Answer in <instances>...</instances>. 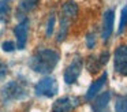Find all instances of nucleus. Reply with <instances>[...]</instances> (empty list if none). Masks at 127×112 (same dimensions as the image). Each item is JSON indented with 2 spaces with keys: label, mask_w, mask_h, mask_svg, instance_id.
<instances>
[{
  "label": "nucleus",
  "mask_w": 127,
  "mask_h": 112,
  "mask_svg": "<svg viewBox=\"0 0 127 112\" xmlns=\"http://www.w3.org/2000/svg\"><path fill=\"white\" fill-rule=\"evenodd\" d=\"M115 71L122 76H127V45L122 44L116 48L115 57H113Z\"/></svg>",
  "instance_id": "4"
},
{
  "label": "nucleus",
  "mask_w": 127,
  "mask_h": 112,
  "mask_svg": "<svg viewBox=\"0 0 127 112\" xmlns=\"http://www.w3.org/2000/svg\"><path fill=\"white\" fill-rule=\"evenodd\" d=\"M107 78H108V74L104 73L98 79H96V81L90 85V87L88 89L86 96H85L86 100H92V98H94V96H97L100 92H101L102 87L105 86V83H107Z\"/></svg>",
  "instance_id": "10"
},
{
  "label": "nucleus",
  "mask_w": 127,
  "mask_h": 112,
  "mask_svg": "<svg viewBox=\"0 0 127 112\" xmlns=\"http://www.w3.org/2000/svg\"><path fill=\"white\" fill-rule=\"evenodd\" d=\"M14 34L17 38V48L18 49H25L26 42H28V36H29V19L25 18L15 26Z\"/></svg>",
  "instance_id": "7"
},
{
  "label": "nucleus",
  "mask_w": 127,
  "mask_h": 112,
  "mask_svg": "<svg viewBox=\"0 0 127 112\" xmlns=\"http://www.w3.org/2000/svg\"><path fill=\"white\" fill-rule=\"evenodd\" d=\"M11 0H0V22L7 23L10 21V14H11Z\"/></svg>",
  "instance_id": "13"
},
{
  "label": "nucleus",
  "mask_w": 127,
  "mask_h": 112,
  "mask_svg": "<svg viewBox=\"0 0 127 112\" xmlns=\"http://www.w3.org/2000/svg\"><path fill=\"white\" fill-rule=\"evenodd\" d=\"M7 74H8V67H7V64L3 62H0V79H3Z\"/></svg>",
  "instance_id": "20"
},
{
  "label": "nucleus",
  "mask_w": 127,
  "mask_h": 112,
  "mask_svg": "<svg viewBox=\"0 0 127 112\" xmlns=\"http://www.w3.org/2000/svg\"><path fill=\"white\" fill-rule=\"evenodd\" d=\"M83 67V60L81 57H75L64 70V82L67 85H72L77 82V79L79 78L81 73H82Z\"/></svg>",
  "instance_id": "6"
},
{
  "label": "nucleus",
  "mask_w": 127,
  "mask_h": 112,
  "mask_svg": "<svg viewBox=\"0 0 127 112\" xmlns=\"http://www.w3.org/2000/svg\"><path fill=\"white\" fill-rule=\"evenodd\" d=\"M113 22H115V11L113 10L105 11L104 18H102V32H101V37L104 41H107L113 33Z\"/></svg>",
  "instance_id": "9"
},
{
  "label": "nucleus",
  "mask_w": 127,
  "mask_h": 112,
  "mask_svg": "<svg viewBox=\"0 0 127 112\" xmlns=\"http://www.w3.org/2000/svg\"><path fill=\"white\" fill-rule=\"evenodd\" d=\"M79 104H81L79 97L66 96V97L58 98V100L53 103L52 112H72Z\"/></svg>",
  "instance_id": "5"
},
{
  "label": "nucleus",
  "mask_w": 127,
  "mask_h": 112,
  "mask_svg": "<svg viewBox=\"0 0 127 112\" xmlns=\"http://www.w3.org/2000/svg\"><path fill=\"white\" fill-rule=\"evenodd\" d=\"M53 26H55V14H51L47 26V37H51V34L53 33Z\"/></svg>",
  "instance_id": "17"
},
{
  "label": "nucleus",
  "mask_w": 127,
  "mask_h": 112,
  "mask_svg": "<svg viewBox=\"0 0 127 112\" xmlns=\"http://www.w3.org/2000/svg\"><path fill=\"white\" fill-rule=\"evenodd\" d=\"M1 48H3L4 52H12L15 48H17V45H15L12 41H4L3 45H1Z\"/></svg>",
  "instance_id": "19"
},
{
  "label": "nucleus",
  "mask_w": 127,
  "mask_h": 112,
  "mask_svg": "<svg viewBox=\"0 0 127 112\" xmlns=\"http://www.w3.org/2000/svg\"><path fill=\"white\" fill-rule=\"evenodd\" d=\"M96 45V36L94 34H88L86 36V46L89 49H93Z\"/></svg>",
  "instance_id": "18"
},
{
  "label": "nucleus",
  "mask_w": 127,
  "mask_h": 112,
  "mask_svg": "<svg viewBox=\"0 0 127 112\" xmlns=\"http://www.w3.org/2000/svg\"><path fill=\"white\" fill-rule=\"evenodd\" d=\"M116 112H127V94H118L115 100Z\"/></svg>",
  "instance_id": "15"
},
{
  "label": "nucleus",
  "mask_w": 127,
  "mask_h": 112,
  "mask_svg": "<svg viewBox=\"0 0 127 112\" xmlns=\"http://www.w3.org/2000/svg\"><path fill=\"white\" fill-rule=\"evenodd\" d=\"M60 55L55 49L51 48H41L32 56L29 60V67L38 74H49L53 71L56 64L59 63Z\"/></svg>",
  "instance_id": "1"
},
{
  "label": "nucleus",
  "mask_w": 127,
  "mask_h": 112,
  "mask_svg": "<svg viewBox=\"0 0 127 112\" xmlns=\"http://www.w3.org/2000/svg\"><path fill=\"white\" fill-rule=\"evenodd\" d=\"M60 15L67 16V18H70L71 21H72V19H75V18H77V15H78V5H77V3L72 1V0L66 1L63 4V7H62Z\"/></svg>",
  "instance_id": "11"
},
{
  "label": "nucleus",
  "mask_w": 127,
  "mask_h": 112,
  "mask_svg": "<svg viewBox=\"0 0 127 112\" xmlns=\"http://www.w3.org/2000/svg\"><path fill=\"white\" fill-rule=\"evenodd\" d=\"M127 26V5H124L123 10H122V14H120V25H119V29H118V33L122 34L124 32Z\"/></svg>",
  "instance_id": "16"
},
{
  "label": "nucleus",
  "mask_w": 127,
  "mask_h": 112,
  "mask_svg": "<svg viewBox=\"0 0 127 112\" xmlns=\"http://www.w3.org/2000/svg\"><path fill=\"white\" fill-rule=\"evenodd\" d=\"M108 59H109V52L105 51L101 52L100 56H90L88 57V62H86V67L90 73H97L98 70H101L102 66H105L108 63Z\"/></svg>",
  "instance_id": "8"
},
{
  "label": "nucleus",
  "mask_w": 127,
  "mask_h": 112,
  "mask_svg": "<svg viewBox=\"0 0 127 112\" xmlns=\"http://www.w3.org/2000/svg\"><path fill=\"white\" fill-rule=\"evenodd\" d=\"M28 96V89L23 86L21 82L18 81H11L6 83L1 89V100L4 103H10V101L15 100H22Z\"/></svg>",
  "instance_id": "2"
},
{
  "label": "nucleus",
  "mask_w": 127,
  "mask_h": 112,
  "mask_svg": "<svg viewBox=\"0 0 127 112\" xmlns=\"http://www.w3.org/2000/svg\"><path fill=\"white\" fill-rule=\"evenodd\" d=\"M59 90V85L53 76H44L34 86V92L41 97H53Z\"/></svg>",
  "instance_id": "3"
},
{
  "label": "nucleus",
  "mask_w": 127,
  "mask_h": 112,
  "mask_svg": "<svg viewBox=\"0 0 127 112\" xmlns=\"http://www.w3.org/2000/svg\"><path fill=\"white\" fill-rule=\"evenodd\" d=\"M40 0H21L18 4V11H17V16H22L23 14H28L30 11H33L34 8L38 5Z\"/></svg>",
  "instance_id": "12"
},
{
  "label": "nucleus",
  "mask_w": 127,
  "mask_h": 112,
  "mask_svg": "<svg viewBox=\"0 0 127 112\" xmlns=\"http://www.w3.org/2000/svg\"><path fill=\"white\" fill-rule=\"evenodd\" d=\"M109 98H111V93L109 92H104L102 94H100L98 97L94 100V104H93V108L94 109H101V108H105L109 103Z\"/></svg>",
  "instance_id": "14"
}]
</instances>
